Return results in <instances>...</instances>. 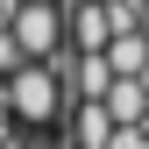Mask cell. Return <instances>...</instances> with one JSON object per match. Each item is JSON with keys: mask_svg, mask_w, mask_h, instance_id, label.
Segmentation results:
<instances>
[{"mask_svg": "<svg viewBox=\"0 0 149 149\" xmlns=\"http://www.w3.org/2000/svg\"><path fill=\"white\" fill-rule=\"evenodd\" d=\"M22 149H64V142H22Z\"/></svg>", "mask_w": 149, "mask_h": 149, "instance_id": "obj_3", "label": "cell"}, {"mask_svg": "<svg viewBox=\"0 0 149 149\" xmlns=\"http://www.w3.org/2000/svg\"><path fill=\"white\" fill-rule=\"evenodd\" d=\"M7 36L22 43V57H29V64H50V57L64 50V0H14Z\"/></svg>", "mask_w": 149, "mask_h": 149, "instance_id": "obj_2", "label": "cell"}, {"mask_svg": "<svg viewBox=\"0 0 149 149\" xmlns=\"http://www.w3.org/2000/svg\"><path fill=\"white\" fill-rule=\"evenodd\" d=\"M64 107H71V92H64V78H57V64H14V71H7V114L22 121V128L64 121Z\"/></svg>", "mask_w": 149, "mask_h": 149, "instance_id": "obj_1", "label": "cell"}]
</instances>
